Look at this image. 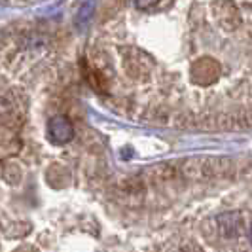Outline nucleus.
<instances>
[{
	"label": "nucleus",
	"mask_w": 252,
	"mask_h": 252,
	"mask_svg": "<svg viewBox=\"0 0 252 252\" xmlns=\"http://www.w3.org/2000/svg\"><path fill=\"white\" fill-rule=\"evenodd\" d=\"M48 137L55 144H64V142L72 140L74 127L70 124V120L64 116H53L50 120V126H48Z\"/></svg>",
	"instance_id": "obj_1"
},
{
	"label": "nucleus",
	"mask_w": 252,
	"mask_h": 252,
	"mask_svg": "<svg viewBox=\"0 0 252 252\" xmlns=\"http://www.w3.org/2000/svg\"><path fill=\"white\" fill-rule=\"evenodd\" d=\"M131 2H133V6H135L137 10H140V12H148L154 6L159 4V0H131Z\"/></svg>",
	"instance_id": "obj_2"
},
{
	"label": "nucleus",
	"mask_w": 252,
	"mask_h": 252,
	"mask_svg": "<svg viewBox=\"0 0 252 252\" xmlns=\"http://www.w3.org/2000/svg\"><path fill=\"white\" fill-rule=\"evenodd\" d=\"M251 241H252V226H251Z\"/></svg>",
	"instance_id": "obj_3"
}]
</instances>
